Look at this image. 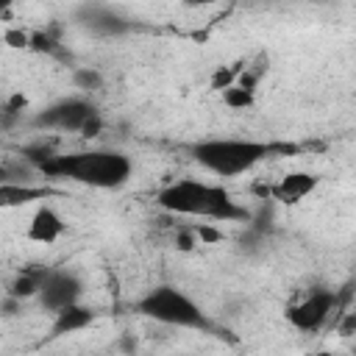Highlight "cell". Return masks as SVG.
Here are the masks:
<instances>
[{
    "instance_id": "obj_2",
    "label": "cell",
    "mask_w": 356,
    "mask_h": 356,
    "mask_svg": "<svg viewBox=\"0 0 356 356\" xmlns=\"http://www.w3.org/2000/svg\"><path fill=\"white\" fill-rule=\"evenodd\" d=\"M42 172L53 178H70L95 189H117L131 178V159L120 150H81L53 156L42 167Z\"/></svg>"
},
{
    "instance_id": "obj_13",
    "label": "cell",
    "mask_w": 356,
    "mask_h": 356,
    "mask_svg": "<svg viewBox=\"0 0 356 356\" xmlns=\"http://www.w3.org/2000/svg\"><path fill=\"white\" fill-rule=\"evenodd\" d=\"M36 197H44V189L28 186V184H3L0 186V203L3 206H22Z\"/></svg>"
},
{
    "instance_id": "obj_10",
    "label": "cell",
    "mask_w": 356,
    "mask_h": 356,
    "mask_svg": "<svg viewBox=\"0 0 356 356\" xmlns=\"http://www.w3.org/2000/svg\"><path fill=\"white\" fill-rule=\"evenodd\" d=\"M61 231H64V222H61V217L53 211V209H39L36 214H33V220H31V228H28V236L31 239H36V242H44V245H50V242H56L58 236H61Z\"/></svg>"
},
{
    "instance_id": "obj_3",
    "label": "cell",
    "mask_w": 356,
    "mask_h": 356,
    "mask_svg": "<svg viewBox=\"0 0 356 356\" xmlns=\"http://www.w3.org/2000/svg\"><path fill=\"white\" fill-rule=\"evenodd\" d=\"M284 150L292 153V145H273V142H256V139H206L192 147V156L200 167L220 178H234L248 170H253L259 161H264L270 153Z\"/></svg>"
},
{
    "instance_id": "obj_12",
    "label": "cell",
    "mask_w": 356,
    "mask_h": 356,
    "mask_svg": "<svg viewBox=\"0 0 356 356\" xmlns=\"http://www.w3.org/2000/svg\"><path fill=\"white\" fill-rule=\"evenodd\" d=\"M47 275H50V270H47V267H39V264L22 270V273L17 275V281L11 284V298H31V295H39L42 286H44V281H47Z\"/></svg>"
},
{
    "instance_id": "obj_15",
    "label": "cell",
    "mask_w": 356,
    "mask_h": 356,
    "mask_svg": "<svg viewBox=\"0 0 356 356\" xmlns=\"http://www.w3.org/2000/svg\"><path fill=\"white\" fill-rule=\"evenodd\" d=\"M75 83H78L81 89H97V86L103 83V78H100L95 70H78V72H75Z\"/></svg>"
},
{
    "instance_id": "obj_1",
    "label": "cell",
    "mask_w": 356,
    "mask_h": 356,
    "mask_svg": "<svg viewBox=\"0 0 356 356\" xmlns=\"http://www.w3.org/2000/svg\"><path fill=\"white\" fill-rule=\"evenodd\" d=\"M156 200L164 211L184 214V217H206V220H242V217H248V211L231 200L228 189H222L217 184L197 181V178H184V181L167 184L156 195Z\"/></svg>"
},
{
    "instance_id": "obj_9",
    "label": "cell",
    "mask_w": 356,
    "mask_h": 356,
    "mask_svg": "<svg viewBox=\"0 0 356 356\" xmlns=\"http://www.w3.org/2000/svg\"><path fill=\"white\" fill-rule=\"evenodd\" d=\"M317 184H320V178L312 175V172H289V175H284V178L270 189V195H273L275 200H281V203H298V200H303L309 192H314Z\"/></svg>"
},
{
    "instance_id": "obj_11",
    "label": "cell",
    "mask_w": 356,
    "mask_h": 356,
    "mask_svg": "<svg viewBox=\"0 0 356 356\" xmlns=\"http://www.w3.org/2000/svg\"><path fill=\"white\" fill-rule=\"evenodd\" d=\"M92 317H95V314H92L86 306L75 303V306H70V309H64V312L56 314V320H53V337L81 331V328H86V325L92 323Z\"/></svg>"
},
{
    "instance_id": "obj_6",
    "label": "cell",
    "mask_w": 356,
    "mask_h": 356,
    "mask_svg": "<svg viewBox=\"0 0 356 356\" xmlns=\"http://www.w3.org/2000/svg\"><path fill=\"white\" fill-rule=\"evenodd\" d=\"M337 309V292L334 289H312L303 300L292 303L286 309V320L298 331H317L325 325L331 312Z\"/></svg>"
},
{
    "instance_id": "obj_17",
    "label": "cell",
    "mask_w": 356,
    "mask_h": 356,
    "mask_svg": "<svg viewBox=\"0 0 356 356\" xmlns=\"http://www.w3.org/2000/svg\"><path fill=\"white\" fill-rule=\"evenodd\" d=\"M353 317H356V312H353Z\"/></svg>"
},
{
    "instance_id": "obj_4",
    "label": "cell",
    "mask_w": 356,
    "mask_h": 356,
    "mask_svg": "<svg viewBox=\"0 0 356 356\" xmlns=\"http://www.w3.org/2000/svg\"><path fill=\"white\" fill-rule=\"evenodd\" d=\"M139 314L164 323V325H178V328H209V320L203 314V309L178 286L170 284H159L156 289H150L147 295L139 298L136 303Z\"/></svg>"
},
{
    "instance_id": "obj_7",
    "label": "cell",
    "mask_w": 356,
    "mask_h": 356,
    "mask_svg": "<svg viewBox=\"0 0 356 356\" xmlns=\"http://www.w3.org/2000/svg\"><path fill=\"white\" fill-rule=\"evenodd\" d=\"M81 292H83V284H81V278L75 273L50 270V275H47V281H44V286L39 292V303H42V309L58 314V312L75 306L81 300Z\"/></svg>"
},
{
    "instance_id": "obj_5",
    "label": "cell",
    "mask_w": 356,
    "mask_h": 356,
    "mask_svg": "<svg viewBox=\"0 0 356 356\" xmlns=\"http://www.w3.org/2000/svg\"><path fill=\"white\" fill-rule=\"evenodd\" d=\"M97 117L95 106L81 100V97H67L58 100L53 106H47L44 111H39L33 117V128H44V131H78L83 134V128Z\"/></svg>"
},
{
    "instance_id": "obj_14",
    "label": "cell",
    "mask_w": 356,
    "mask_h": 356,
    "mask_svg": "<svg viewBox=\"0 0 356 356\" xmlns=\"http://www.w3.org/2000/svg\"><path fill=\"white\" fill-rule=\"evenodd\" d=\"M222 100H225V106H231V108H248V106H253V92H248V89H242L239 83H234V86L222 89Z\"/></svg>"
},
{
    "instance_id": "obj_16",
    "label": "cell",
    "mask_w": 356,
    "mask_h": 356,
    "mask_svg": "<svg viewBox=\"0 0 356 356\" xmlns=\"http://www.w3.org/2000/svg\"><path fill=\"white\" fill-rule=\"evenodd\" d=\"M6 42L14 44V47H25V44H28V36H25L22 31H8V33H6Z\"/></svg>"
},
{
    "instance_id": "obj_8",
    "label": "cell",
    "mask_w": 356,
    "mask_h": 356,
    "mask_svg": "<svg viewBox=\"0 0 356 356\" xmlns=\"http://www.w3.org/2000/svg\"><path fill=\"white\" fill-rule=\"evenodd\" d=\"M78 17L92 33H100V36H120L134 28L128 17H122L117 8H108V6H83Z\"/></svg>"
}]
</instances>
